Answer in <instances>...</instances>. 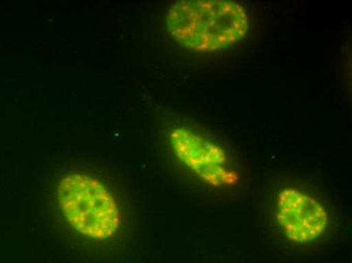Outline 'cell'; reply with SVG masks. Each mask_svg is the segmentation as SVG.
<instances>
[{
	"mask_svg": "<svg viewBox=\"0 0 352 263\" xmlns=\"http://www.w3.org/2000/svg\"><path fill=\"white\" fill-rule=\"evenodd\" d=\"M171 37L188 50L222 51L245 37L249 19L245 10L229 0H184L167 10Z\"/></svg>",
	"mask_w": 352,
	"mask_h": 263,
	"instance_id": "6da1fadb",
	"label": "cell"
},
{
	"mask_svg": "<svg viewBox=\"0 0 352 263\" xmlns=\"http://www.w3.org/2000/svg\"><path fill=\"white\" fill-rule=\"evenodd\" d=\"M168 141L177 159L208 185L222 187L239 181L224 149L192 130L175 128L169 133Z\"/></svg>",
	"mask_w": 352,
	"mask_h": 263,
	"instance_id": "3957f363",
	"label": "cell"
},
{
	"mask_svg": "<svg viewBox=\"0 0 352 263\" xmlns=\"http://www.w3.org/2000/svg\"><path fill=\"white\" fill-rule=\"evenodd\" d=\"M276 218L285 237L299 244L319 238L329 221L327 211L318 201L295 188H285L278 194Z\"/></svg>",
	"mask_w": 352,
	"mask_h": 263,
	"instance_id": "277c9868",
	"label": "cell"
},
{
	"mask_svg": "<svg viewBox=\"0 0 352 263\" xmlns=\"http://www.w3.org/2000/svg\"><path fill=\"white\" fill-rule=\"evenodd\" d=\"M60 211L68 225L83 238L107 241L121 227V213L109 188L94 177L71 173L57 187Z\"/></svg>",
	"mask_w": 352,
	"mask_h": 263,
	"instance_id": "7a4b0ae2",
	"label": "cell"
}]
</instances>
